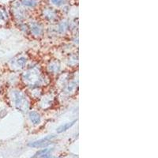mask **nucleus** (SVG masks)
<instances>
[{"instance_id":"obj_4","label":"nucleus","mask_w":158,"mask_h":158,"mask_svg":"<svg viewBox=\"0 0 158 158\" xmlns=\"http://www.w3.org/2000/svg\"><path fill=\"white\" fill-rule=\"evenodd\" d=\"M23 2L24 5L29 6H33L34 5H36V2L33 0H24Z\"/></svg>"},{"instance_id":"obj_1","label":"nucleus","mask_w":158,"mask_h":158,"mask_svg":"<svg viewBox=\"0 0 158 158\" xmlns=\"http://www.w3.org/2000/svg\"><path fill=\"white\" fill-rule=\"evenodd\" d=\"M53 138H54V135H49V136L46 137V138H42L40 140H38L36 142L30 143L29 144V146H32V147H39V146H42V145H44L46 142H48V141L51 140Z\"/></svg>"},{"instance_id":"obj_3","label":"nucleus","mask_w":158,"mask_h":158,"mask_svg":"<svg viewBox=\"0 0 158 158\" xmlns=\"http://www.w3.org/2000/svg\"><path fill=\"white\" fill-rule=\"evenodd\" d=\"M76 121H73V122L69 123H66V124H64V125H62V126H60L57 129V132L58 133H62V132H63V131H66L67 130H68L69 128L71 127L74 125V123Z\"/></svg>"},{"instance_id":"obj_2","label":"nucleus","mask_w":158,"mask_h":158,"mask_svg":"<svg viewBox=\"0 0 158 158\" xmlns=\"http://www.w3.org/2000/svg\"><path fill=\"white\" fill-rule=\"evenodd\" d=\"M29 117H30V119L32 123L34 124L39 123L40 121V115L35 111H32L29 113Z\"/></svg>"},{"instance_id":"obj_5","label":"nucleus","mask_w":158,"mask_h":158,"mask_svg":"<svg viewBox=\"0 0 158 158\" xmlns=\"http://www.w3.org/2000/svg\"><path fill=\"white\" fill-rule=\"evenodd\" d=\"M63 0H52V3H54L55 5H57V6H59L61 5L62 2H63Z\"/></svg>"}]
</instances>
